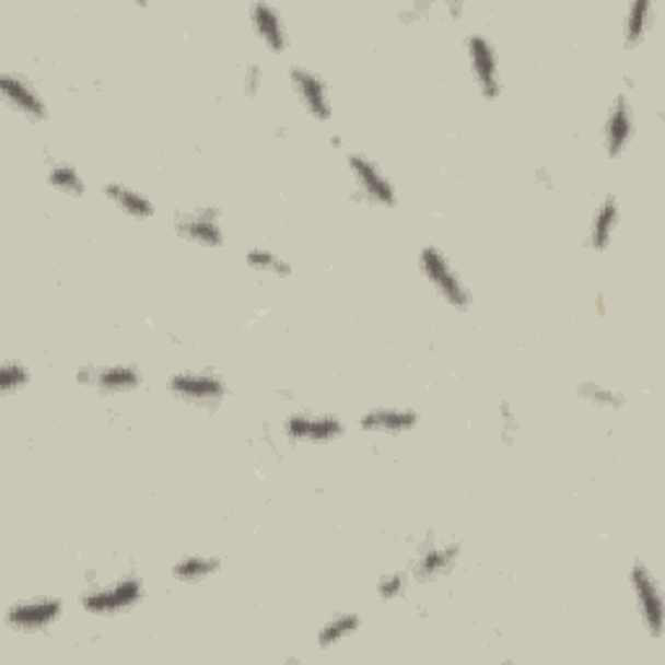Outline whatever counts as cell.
<instances>
[{"instance_id": "cell-28", "label": "cell", "mask_w": 665, "mask_h": 665, "mask_svg": "<svg viewBox=\"0 0 665 665\" xmlns=\"http://www.w3.org/2000/svg\"><path fill=\"white\" fill-rule=\"evenodd\" d=\"M499 413H502L504 427H508V440H512V432H515V429H517L515 411H512V406H510V404H502V406H499Z\"/></svg>"}, {"instance_id": "cell-27", "label": "cell", "mask_w": 665, "mask_h": 665, "mask_svg": "<svg viewBox=\"0 0 665 665\" xmlns=\"http://www.w3.org/2000/svg\"><path fill=\"white\" fill-rule=\"evenodd\" d=\"M262 83H266V68H262L260 62H249L245 73H242V92L247 96H258Z\"/></svg>"}, {"instance_id": "cell-15", "label": "cell", "mask_w": 665, "mask_h": 665, "mask_svg": "<svg viewBox=\"0 0 665 665\" xmlns=\"http://www.w3.org/2000/svg\"><path fill=\"white\" fill-rule=\"evenodd\" d=\"M421 416L413 408L404 406H377V408H366V411L359 416V429L364 434H383V436H398L408 434L411 429L419 427Z\"/></svg>"}, {"instance_id": "cell-16", "label": "cell", "mask_w": 665, "mask_h": 665, "mask_svg": "<svg viewBox=\"0 0 665 665\" xmlns=\"http://www.w3.org/2000/svg\"><path fill=\"white\" fill-rule=\"evenodd\" d=\"M249 24H253L255 34L262 42V47L273 55L287 52L289 47V30L283 13L276 9L273 3H255L249 9Z\"/></svg>"}, {"instance_id": "cell-12", "label": "cell", "mask_w": 665, "mask_h": 665, "mask_svg": "<svg viewBox=\"0 0 665 665\" xmlns=\"http://www.w3.org/2000/svg\"><path fill=\"white\" fill-rule=\"evenodd\" d=\"M0 94H3V102L9 104L13 113L26 117L34 125L45 122L47 115H50L45 96L37 92V86L26 75L13 71L0 73Z\"/></svg>"}, {"instance_id": "cell-22", "label": "cell", "mask_w": 665, "mask_h": 665, "mask_svg": "<svg viewBox=\"0 0 665 665\" xmlns=\"http://www.w3.org/2000/svg\"><path fill=\"white\" fill-rule=\"evenodd\" d=\"M47 185L71 198H81L86 192V183H83L79 170L71 162H60V159L47 166Z\"/></svg>"}, {"instance_id": "cell-8", "label": "cell", "mask_w": 665, "mask_h": 665, "mask_svg": "<svg viewBox=\"0 0 665 665\" xmlns=\"http://www.w3.org/2000/svg\"><path fill=\"white\" fill-rule=\"evenodd\" d=\"M62 616V600L55 595H34V598H24L5 611V623L13 632H45L52 623H58Z\"/></svg>"}, {"instance_id": "cell-26", "label": "cell", "mask_w": 665, "mask_h": 665, "mask_svg": "<svg viewBox=\"0 0 665 665\" xmlns=\"http://www.w3.org/2000/svg\"><path fill=\"white\" fill-rule=\"evenodd\" d=\"M411 572H385L383 578L377 580V595L383 598L385 603H393V600H404L408 587H411Z\"/></svg>"}, {"instance_id": "cell-19", "label": "cell", "mask_w": 665, "mask_h": 665, "mask_svg": "<svg viewBox=\"0 0 665 665\" xmlns=\"http://www.w3.org/2000/svg\"><path fill=\"white\" fill-rule=\"evenodd\" d=\"M221 572V559L213 553H185L172 564V580L183 582V585H198L217 578Z\"/></svg>"}, {"instance_id": "cell-2", "label": "cell", "mask_w": 665, "mask_h": 665, "mask_svg": "<svg viewBox=\"0 0 665 665\" xmlns=\"http://www.w3.org/2000/svg\"><path fill=\"white\" fill-rule=\"evenodd\" d=\"M143 580L138 574H122L109 585H94L81 593L79 606L92 616H117L136 608L143 600Z\"/></svg>"}, {"instance_id": "cell-9", "label": "cell", "mask_w": 665, "mask_h": 665, "mask_svg": "<svg viewBox=\"0 0 665 665\" xmlns=\"http://www.w3.org/2000/svg\"><path fill=\"white\" fill-rule=\"evenodd\" d=\"M289 83H291V89H294L302 109L312 117V120H317V122L330 120L332 117L330 86L320 73L312 71V68H307V66H291Z\"/></svg>"}, {"instance_id": "cell-6", "label": "cell", "mask_w": 665, "mask_h": 665, "mask_svg": "<svg viewBox=\"0 0 665 665\" xmlns=\"http://www.w3.org/2000/svg\"><path fill=\"white\" fill-rule=\"evenodd\" d=\"M281 432L289 442H302V445H330L346 434V424L336 413H310L296 411L283 419Z\"/></svg>"}, {"instance_id": "cell-29", "label": "cell", "mask_w": 665, "mask_h": 665, "mask_svg": "<svg viewBox=\"0 0 665 665\" xmlns=\"http://www.w3.org/2000/svg\"><path fill=\"white\" fill-rule=\"evenodd\" d=\"M536 179H538V183H544V185L551 187V177H549V172L544 170V166H540V170L536 172Z\"/></svg>"}, {"instance_id": "cell-17", "label": "cell", "mask_w": 665, "mask_h": 665, "mask_svg": "<svg viewBox=\"0 0 665 665\" xmlns=\"http://www.w3.org/2000/svg\"><path fill=\"white\" fill-rule=\"evenodd\" d=\"M621 224V203L616 196H603V200L595 206L591 229H587V245L595 253H603V249L611 247V242L616 237V229Z\"/></svg>"}, {"instance_id": "cell-1", "label": "cell", "mask_w": 665, "mask_h": 665, "mask_svg": "<svg viewBox=\"0 0 665 665\" xmlns=\"http://www.w3.org/2000/svg\"><path fill=\"white\" fill-rule=\"evenodd\" d=\"M419 270L424 276L429 287L436 291L442 302L447 307H453L457 312H466L470 304H474V291L468 289V283L463 281V276L457 273L453 262L440 247L427 245L421 247L419 253Z\"/></svg>"}, {"instance_id": "cell-18", "label": "cell", "mask_w": 665, "mask_h": 665, "mask_svg": "<svg viewBox=\"0 0 665 665\" xmlns=\"http://www.w3.org/2000/svg\"><path fill=\"white\" fill-rule=\"evenodd\" d=\"M102 192H104V198H107L109 203L117 208V211H122L125 217H130L136 221H145L156 213L154 200L145 196V192L136 190V187H128L122 183H107L102 187Z\"/></svg>"}, {"instance_id": "cell-3", "label": "cell", "mask_w": 665, "mask_h": 665, "mask_svg": "<svg viewBox=\"0 0 665 665\" xmlns=\"http://www.w3.org/2000/svg\"><path fill=\"white\" fill-rule=\"evenodd\" d=\"M466 58L470 75H474L478 94L487 102L502 96V73H499V55L494 42L487 34L474 32L466 37Z\"/></svg>"}, {"instance_id": "cell-13", "label": "cell", "mask_w": 665, "mask_h": 665, "mask_svg": "<svg viewBox=\"0 0 665 665\" xmlns=\"http://www.w3.org/2000/svg\"><path fill=\"white\" fill-rule=\"evenodd\" d=\"M603 151H606L608 159H621L627 154L629 143L634 138V109L632 102H629L627 94L614 96L611 107H608L606 120H603Z\"/></svg>"}, {"instance_id": "cell-4", "label": "cell", "mask_w": 665, "mask_h": 665, "mask_svg": "<svg viewBox=\"0 0 665 665\" xmlns=\"http://www.w3.org/2000/svg\"><path fill=\"white\" fill-rule=\"evenodd\" d=\"M629 587H632L637 611H640L642 627L653 640L663 637V593L661 582L644 561H634L629 570Z\"/></svg>"}, {"instance_id": "cell-11", "label": "cell", "mask_w": 665, "mask_h": 665, "mask_svg": "<svg viewBox=\"0 0 665 665\" xmlns=\"http://www.w3.org/2000/svg\"><path fill=\"white\" fill-rule=\"evenodd\" d=\"M75 380L102 395H128L141 390L143 372L130 362H115L104 366H83Z\"/></svg>"}, {"instance_id": "cell-7", "label": "cell", "mask_w": 665, "mask_h": 665, "mask_svg": "<svg viewBox=\"0 0 665 665\" xmlns=\"http://www.w3.org/2000/svg\"><path fill=\"white\" fill-rule=\"evenodd\" d=\"M166 390L175 395L177 400L192 406H213L229 395V387L224 377H219L217 372L208 370H183L175 372L166 380Z\"/></svg>"}, {"instance_id": "cell-5", "label": "cell", "mask_w": 665, "mask_h": 665, "mask_svg": "<svg viewBox=\"0 0 665 665\" xmlns=\"http://www.w3.org/2000/svg\"><path fill=\"white\" fill-rule=\"evenodd\" d=\"M346 164H349L353 185H357V198L383 208L398 203V192H395L393 179L385 175L383 166L374 162V159L353 151V154L346 156Z\"/></svg>"}, {"instance_id": "cell-14", "label": "cell", "mask_w": 665, "mask_h": 665, "mask_svg": "<svg viewBox=\"0 0 665 665\" xmlns=\"http://www.w3.org/2000/svg\"><path fill=\"white\" fill-rule=\"evenodd\" d=\"M460 544L457 540H447V544H436V540H429V544L421 546V551L416 553V559L411 561V580L421 582V585H429V582L442 580L445 574L455 570L457 559H460Z\"/></svg>"}, {"instance_id": "cell-30", "label": "cell", "mask_w": 665, "mask_h": 665, "mask_svg": "<svg viewBox=\"0 0 665 665\" xmlns=\"http://www.w3.org/2000/svg\"><path fill=\"white\" fill-rule=\"evenodd\" d=\"M330 143L332 145H341V136H330Z\"/></svg>"}, {"instance_id": "cell-20", "label": "cell", "mask_w": 665, "mask_h": 665, "mask_svg": "<svg viewBox=\"0 0 665 665\" xmlns=\"http://www.w3.org/2000/svg\"><path fill=\"white\" fill-rule=\"evenodd\" d=\"M655 21V3L653 0H634L627 11V21H623V45L637 47L648 37L650 26Z\"/></svg>"}, {"instance_id": "cell-25", "label": "cell", "mask_w": 665, "mask_h": 665, "mask_svg": "<svg viewBox=\"0 0 665 665\" xmlns=\"http://www.w3.org/2000/svg\"><path fill=\"white\" fill-rule=\"evenodd\" d=\"M32 383V370L19 359H5L0 366V393L13 395Z\"/></svg>"}, {"instance_id": "cell-24", "label": "cell", "mask_w": 665, "mask_h": 665, "mask_svg": "<svg viewBox=\"0 0 665 665\" xmlns=\"http://www.w3.org/2000/svg\"><path fill=\"white\" fill-rule=\"evenodd\" d=\"M578 395L585 400V404L603 408V411H619V408L627 404L619 390H614V387L600 385V383H582L578 387Z\"/></svg>"}, {"instance_id": "cell-10", "label": "cell", "mask_w": 665, "mask_h": 665, "mask_svg": "<svg viewBox=\"0 0 665 665\" xmlns=\"http://www.w3.org/2000/svg\"><path fill=\"white\" fill-rule=\"evenodd\" d=\"M175 232L190 245L217 249L226 242L224 226H221V213L213 206H200L192 211H179L175 217Z\"/></svg>"}, {"instance_id": "cell-21", "label": "cell", "mask_w": 665, "mask_h": 665, "mask_svg": "<svg viewBox=\"0 0 665 665\" xmlns=\"http://www.w3.org/2000/svg\"><path fill=\"white\" fill-rule=\"evenodd\" d=\"M359 629H362V616L353 611L336 614L332 619H328L320 629H317V644H320V650H330L357 634Z\"/></svg>"}, {"instance_id": "cell-23", "label": "cell", "mask_w": 665, "mask_h": 665, "mask_svg": "<svg viewBox=\"0 0 665 665\" xmlns=\"http://www.w3.org/2000/svg\"><path fill=\"white\" fill-rule=\"evenodd\" d=\"M245 262L253 270L276 276V279H289V276H291V262L287 258H281L279 253H273V249H266V247L247 249Z\"/></svg>"}]
</instances>
